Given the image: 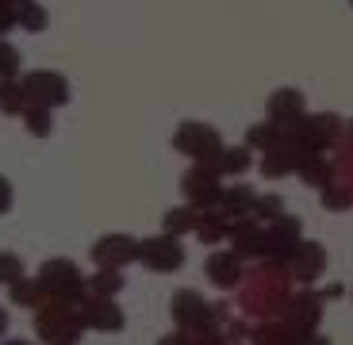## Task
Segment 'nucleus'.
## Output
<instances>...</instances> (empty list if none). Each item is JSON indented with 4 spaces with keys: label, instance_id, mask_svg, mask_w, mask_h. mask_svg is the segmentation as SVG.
Segmentation results:
<instances>
[{
    "label": "nucleus",
    "instance_id": "nucleus-9",
    "mask_svg": "<svg viewBox=\"0 0 353 345\" xmlns=\"http://www.w3.org/2000/svg\"><path fill=\"white\" fill-rule=\"evenodd\" d=\"M77 315L85 322V330H100V334H115V330L127 326V315L108 295H88L85 303H77Z\"/></svg>",
    "mask_w": 353,
    "mask_h": 345
},
{
    "label": "nucleus",
    "instance_id": "nucleus-20",
    "mask_svg": "<svg viewBox=\"0 0 353 345\" xmlns=\"http://www.w3.org/2000/svg\"><path fill=\"white\" fill-rule=\"evenodd\" d=\"M31 107V96L23 89V77H4L0 81V112L4 115H23Z\"/></svg>",
    "mask_w": 353,
    "mask_h": 345
},
{
    "label": "nucleus",
    "instance_id": "nucleus-36",
    "mask_svg": "<svg viewBox=\"0 0 353 345\" xmlns=\"http://www.w3.org/2000/svg\"><path fill=\"white\" fill-rule=\"evenodd\" d=\"M303 345H330V342H327V337H319V334H315V337L307 334V342H303Z\"/></svg>",
    "mask_w": 353,
    "mask_h": 345
},
{
    "label": "nucleus",
    "instance_id": "nucleus-28",
    "mask_svg": "<svg viewBox=\"0 0 353 345\" xmlns=\"http://www.w3.org/2000/svg\"><path fill=\"white\" fill-rule=\"evenodd\" d=\"M323 207H327V211H345V207H353V185H327L323 188Z\"/></svg>",
    "mask_w": 353,
    "mask_h": 345
},
{
    "label": "nucleus",
    "instance_id": "nucleus-33",
    "mask_svg": "<svg viewBox=\"0 0 353 345\" xmlns=\"http://www.w3.org/2000/svg\"><path fill=\"white\" fill-rule=\"evenodd\" d=\"M158 345H192V337H188L185 330H181V334H165V337H161Z\"/></svg>",
    "mask_w": 353,
    "mask_h": 345
},
{
    "label": "nucleus",
    "instance_id": "nucleus-25",
    "mask_svg": "<svg viewBox=\"0 0 353 345\" xmlns=\"http://www.w3.org/2000/svg\"><path fill=\"white\" fill-rule=\"evenodd\" d=\"M19 119H23V127H27V134H31V138H50V134H54V107L31 104L23 115H19Z\"/></svg>",
    "mask_w": 353,
    "mask_h": 345
},
{
    "label": "nucleus",
    "instance_id": "nucleus-4",
    "mask_svg": "<svg viewBox=\"0 0 353 345\" xmlns=\"http://www.w3.org/2000/svg\"><path fill=\"white\" fill-rule=\"evenodd\" d=\"M23 89H27V96H31V104H43V107H62V104H70V96H73L65 73H58V70L23 73Z\"/></svg>",
    "mask_w": 353,
    "mask_h": 345
},
{
    "label": "nucleus",
    "instance_id": "nucleus-13",
    "mask_svg": "<svg viewBox=\"0 0 353 345\" xmlns=\"http://www.w3.org/2000/svg\"><path fill=\"white\" fill-rule=\"evenodd\" d=\"M300 158H303V150L296 146V142L284 138L281 146L265 150V158H261V177H269V180L288 177V173H296V169H300Z\"/></svg>",
    "mask_w": 353,
    "mask_h": 345
},
{
    "label": "nucleus",
    "instance_id": "nucleus-38",
    "mask_svg": "<svg viewBox=\"0 0 353 345\" xmlns=\"http://www.w3.org/2000/svg\"><path fill=\"white\" fill-rule=\"evenodd\" d=\"M350 4H353V0H350Z\"/></svg>",
    "mask_w": 353,
    "mask_h": 345
},
{
    "label": "nucleus",
    "instance_id": "nucleus-14",
    "mask_svg": "<svg viewBox=\"0 0 353 345\" xmlns=\"http://www.w3.org/2000/svg\"><path fill=\"white\" fill-rule=\"evenodd\" d=\"M208 169H215L219 177H242L250 165H254V154H250V146H223L215 158L203 161Z\"/></svg>",
    "mask_w": 353,
    "mask_h": 345
},
{
    "label": "nucleus",
    "instance_id": "nucleus-26",
    "mask_svg": "<svg viewBox=\"0 0 353 345\" xmlns=\"http://www.w3.org/2000/svg\"><path fill=\"white\" fill-rule=\"evenodd\" d=\"M227 234H230V219L219 211H208L200 219V227H196V238H200L203 246H215V242H223Z\"/></svg>",
    "mask_w": 353,
    "mask_h": 345
},
{
    "label": "nucleus",
    "instance_id": "nucleus-22",
    "mask_svg": "<svg viewBox=\"0 0 353 345\" xmlns=\"http://www.w3.org/2000/svg\"><path fill=\"white\" fill-rule=\"evenodd\" d=\"M307 185H315V188H327V185H334L330 180V165H327V158L319 150H303V158H300V169H296Z\"/></svg>",
    "mask_w": 353,
    "mask_h": 345
},
{
    "label": "nucleus",
    "instance_id": "nucleus-8",
    "mask_svg": "<svg viewBox=\"0 0 353 345\" xmlns=\"http://www.w3.org/2000/svg\"><path fill=\"white\" fill-rule=\"evenodd\" d=\"M139 253H142V242L131 238V234H104L92 246L97 269H127L131 261H139Z\"/></svg>",
    "mask_w": 353,
    "mask_h": 345
},
{
    "label": "nucleus",
    "instance_id": "nucleus-10",
    "mask_svg": "<svg viewBox=\"0 0 353 345\" xmlns=\"http://www.w3.org/2000/svg\"><path fill=\"white\" fill-rule=\"evenodd\" d=\"M230 246L239 257H269V246H265V222H257L254 215H242V219L230 222Z\"/></svg>",
    "mask_w": 353,
    "mask_h": 345
},
{
    "label": "nucleus",
    "instance_id": "nucleus-31",
    "mask_svg": "<svg viewBox=\"0 0 353 345\" xmlns=\"http://www.w3.org/2000/svg\"><path fill=\"white\" fill-rule=\"evenodd\" d=\"M16 27V0H0V35Z\"/></svg>",
    "mask_w": 353,
    "mask_h": 345
},
{
    "label": "nucleus",
    "instance_id": "nucleus-37",
    "mask_svg": "<svg viewBox=\"0 0 353 345\" xmlns=\"http://www.w3.org/2000/svg\"><path fill=\"white\" fill-rule=\"evenodd\" d=\"M4 330H8V311L0 307V334H4Z\"/></svg>",
    "mask_w": 353,
    "mask_h": 345
},
{
    "label": "nucleus",
    "instance_id": "nucleus-15",
    "mask_svg": "<svg viewBox=\"0 0 353 345\" xmlns=\"http://www.w3.org/2000/svg\"><path fill=\"white\" fill-rule=\"evenodd\" d=\"M319 315H323V295H296V300L288 303V322L296 330H303V334H311V330L319 326Z\"/></svg>",
    "mask_w": 353,
    "mask_h": 345
},
{
    "label": "nucleus",
    "instance_id": "nucleus-2",
    "mask_svg": "<svg viewBox=\"0 0 353 345\" xmlns=\"http://www.w3.org/2000/svg\"><path fill=\"white\" fill-rule=\"evenodd\" d=\"M39 280H43V288L50 292V300H62V303H85L88 295V284L81 280V269L73 265L70 257H50V261H43L39 265Z\"/></svg>",
    "mask_w": 353,
    "mask_h": 345
},
{
    "label": "nucleus",
    "instance_id": "nucleus-19",
    "mask_svg": "<svg viewBox=\"0 0 353 345\" xmlns=\"http://www.w3.org/2000/svg\"><path fill=\"white\" fill-rule=\"evenodd\" d=\"M200 219H203V211L200 207H192V204H185V207H169L165 215H161V230L165 234H196V227H200Z\"/></svg>",
    "mask_w": 353,
    "mask_h": 345
},
{
    "label": "nucleus",
    "instance_id": "nucleus-21",
    "mask_svg": "<svg viewBox=\"0 0 353 345\" xmlns=\"http://www.w3.org/2000/svg\"><path fill=\"white\" fill-rule=\"evenodd\" d=\"M46 23H50V12H46L39 0H16V27H19V31L43 35Z\"/></svg>",
    "mask_w": 353,
    "mask_h": 345
},
{
    "label": "nucleus",
    "instance_id": "nucleus-30",
    "mask_svg": "<svg viewBox=\"0 0 353 345\" xmlns=\"http://www.w3.org/2000/svg\"><path fill=\"white\" fill-rule=\"evenodd\" d=\"M23 280V261L8 249H0V284H16Z\"/></svg>",
    "mask_w": 353,
    "mask_h": 345
},
{
    "label": "nucleus",
    "instance_id": "nucleus-32",
    "mask_svg": "<svg viewBox=\"0 0 353 345\" xmlns=\"http://www.w3.org/2000/svg\"><path fill=\"white\" fill-rule=\"evenodd\" d=\"M12 204H16V188H12L8 177H0V215H8Z\"/></svg>",
    "mask_w": 353,
    "mask_h": 345
},
{
    "label": "nucleus",
    "instance_id": "nucleus-18",
    "mask_svg": "<svg viewBox=\"0 0 353 345\" xmlns=\"http://www.w3.org/2000/svg\"><path fill=\"white\" fill-rule=\"evenodd\" d=\"M8 300L16 303V307H46L50 303V292L43 288V280L39 276H31V280H16V284H8Z\"/></svg>",
    "mask_w": 353,
    "mask_h": 345
},
{
    "label": "nucleus",
    "instance_id": "nucleus-34",
    "mask_svg": "<svg viewBox=\"0 0 353 345\" xmlns=\"http://www.w3.org/2000/svg\"><path fill=\"white\" fill-rule=\"evenodd\" d=\"M345 292V288H342V284H330V288H327V292H323V300H338V295H342Z\"/></svg>",
    "mask_w": 353,
    "mask_h": 345
},
{
    "label": "nucleus",
    "instance_id": "nucleus-17",
    "mask_svg": "<svg viewBox=\"0 0 353 345\" xmlns=\"http://www.w3.org/2000/svg\"><path fill=\"white\" fill-rule=\"evenodd\" d=\"M254 200H257L254 188H246V185H230V188H223V200H219V207H215V211L227 215V219L234 222V219H242V215L254 211Z\"/></svg>",
    "mask_w": 353,
    "mask_h": 345
},
{
    "label": "nucleus",
    "instance_id": "nucleus-5",
    "mask_svg": "<svg viewBox=\"0 0 353 345\" xmlns=\"http://www.w3.org/2000/svg\"><path fill=\"white\" fill-rule=\"evenodd\" d=\"M169 311H173V322L185 330V334H200V330L215 326L212 303H203V295L192 292V288H181V292L169 300Z\"/></svg>",
    "mask_w": 353,
    "mask_h": 345
},
{
    "label": "nucleus",
    "instance_id": "nucleus-1",
    "mask_svg": "<svg viewBox=\"0 0 353 345\" xmlns=\"http://www.w3.org/2000/svg\"><path fill=\"white\" fill-rule=\"evenodd\" d=\"M35 334L43 337L46 345H77L81 334H85V322H81L73 303L50 300L46 307H39V315H35Z\"/></svg>",
    "mask_w": 353,
    "mask_h": 345
},
{
    "label": "nucleus",
    "instance_id": "nucleus-6",
    "mask_svg": "<svg viewBox=\"0 0 353 345\" xmlns=\"http://www.w3.org/2000/svg\"><path fill=\"white\" fill-rule=\"evenodd\" d=\"M219 173L215 169H208L203 161H196L192 169L185 173V180H181V188H185V200L192 207H219V200H223V185H219Z\"/></svg>",
    "mask_w": 353,
    "mask_h": 345
},
{
    "label": "nucleus",
    "instance_id": "nucleus-29",
    "mask_svg": "<svg viewBox=\"0 0 353 345\" xmlns=\"http://www.w3.org/2000/svg\"><path fill=\"white\" fill-rule=\"evenodd\" d=\"M19 65H23V54H19L8 39H0V81H4V77H19Z\"/></svg>",
    "mask_w": 353,
    "mask_h": 345
},
{
    "label": "nucleus",
    "instance_id": "nucleus-23",
    "mask_svg": "<svg viewBox=\"0 0 353 345\" xmlns=\"http://www.w3.org/2000/svg\"><path fill=\"white\" fill-rule=\"evenodd\" d=\"M123 269H97V273L88 276V292L92 295H108V300H115V295L123 292Z\"/></svg>",
    "mask_w": 353,
    "mask_h": 345
},
{
    "label": "nucleus",
    "instance_id": "nucleus-24",
    "mask_svg": "<svg viewBox=\"0 0 353 345\" xmlns=\"http://www.w3.org/2000/svg\"><path fill=\"white\" fill-rule=\"evenodd\" d=\"M284 142V127L281 123H273V119H269V123H254L246 131V146L250 150H273V146H281Z\"/></svg>",
    "mask_w": 353,
    "mask_h": 345
},
{
    "label": "nucleus",
    "instance_id": "nucleus-35",
    "mask_svg": "<svg viewBox=\"0 0 353 345\" xmlns=\"http://www.w3.org/2000/svg\"><path fill=\"white\" fill-rule=\"evenodd\" d=\"M0 345H35V342H27V337H8V342H0Z\"/></svg>",
    "mask_w": 353,
    "mask_h": 345
},
{
    "label": "nucleus",
    "instance_id": "nucleus-27",
    "mask_svg": "<svg viewBox=\"0 0 353 345\" xmlns=\"http://www.w3.org/2000/svg\"><path fill=\"white\" fill-rule=\"evenodd\" d=\"M250 215L269 227V222H276L284 215V200L276 192H265V196H257V200H254V211H250Z\"/></svg>",
    "mask_w": 353,
    "mask_h": 345
},
{
    "label": "nucleus",
    "instance_id": "nucleus-16",
    "mask_svg": "<svg viewBox=\"0 0 353 345\" xmlns=\"http://www.w3.org/2000/svg\"><path fill=\"white\" fill-rule=\"evenodd\" d=\"M269 119L273 123H296V119H303V92L276 89L269 96Z\"/></svg>",
    "mask_w": 353,
    "mask_h": 345
},
{
    "label": "nucleus",
    "instance_id": "nucleus-11",
    "mask_svg": "<svg viewBox=\"0 0 353 345\" xmlns=\"http://www.w3.org/2000/svg\"><path fill=\"white\" fill-rule=\"evenodd\" d=\"M288 269H292V276L303 280V284L319 280L323 269H327V249L319 246V242H300L296 253H292V261H288Z\"/></svg>",
    "mask_w": 353,
    "mask_h": 345
},
{
    "label": "nucleus",
    "instance_id": "nucleus-7",
    "mask_svg": "<svg viewBox=\"0 0 353 345\" xmlns=\"http://www.w3.org/2000/svg\"><path fill=\"white\" fill-rule=\"evenodd\" d=\"M139 261L150 269V273H176V269L185 265V246H181L176 234H165V230H161L158 238L142 242Z\"/></svg>",
    "mask_w": 353,
    "mask_h": 345
},
{
    "label": "nucleus",
    "instance_id": "nucleus-12",
    "mask_svg": "<svg viewBox=\"0 0 353 345\" xmlns=\"http://www.w3.org/2000/svg\"><path fill=\"white\" fill-rule=\"evenodd\" d=\"M203 273H208V280H212L219 292H230V288L242 280V257L234 253V249H219V253L208 257Z\"/></svg>",
    "mask_w": 353,
    "mask_h": 345
},
{
    "label": "nucleus",
    "instance_id": "nucleus-3",
    "mask_svg": "<svg viewBox=\"0 0 353 345\" xmlns=\"http://www.w3.org/2000/svg\"><path fill=\"white\" fill-rule=\"evenodd\" d=\"M173 150L185 154V158H192V161H208V158H215V154L223 150V138H219V131H215V127L192 123V119H188V123L176 127Z\"/></svg>",
    "mask_w": 353,
    "mask_h": 345
}]
</instances>
